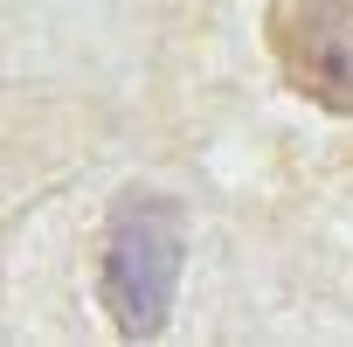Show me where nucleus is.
Masks as SVG:
<instances>
[{"label":"nucleus","mask_w":353,"mask_h":347,"mask_svg":"<svg viewBox=\"0 0 353 347\" xmlns=\"http://www.w3.org/2000/svg\"><path fill=\"white\" fill-rule=\"evenodd\" d=\"M188 257V223L181 202H166L152 188L118 195L104 223V312L125 340H152L173 312V285H181Z\"/></svg>","instance_id":"obj_1"},{"label":"nucleus","mask_w":353,"mask_h":347,"mask_svg":"<svg viewBox=\"0 0 353 347\" xmlns=\"http://www.w3.org/2000/svg\"><path fill=\"white\" fill-rule=\"evenodd\" d=\"M263 42L298 97L353 118V0H270Z\"/></svg>","instance_id":"obj_2"}]
</instances>
